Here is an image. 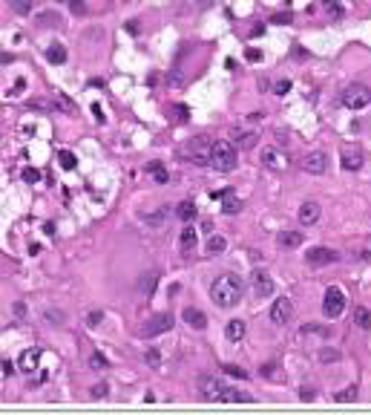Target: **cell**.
<instances>
[{
    "label": "cell",
    "mask_w": 371,
    "mask_h": 415,
    "mask_svg": "<svg viewBox=\"0 0 371 415\" xmlns=\"http://www.w3.org/2000/svg\"><path fill=\"white\" fill-rule=\"evenodd\" d=\"M70 9H72V15H84L86 12V3L84 0H70Z\"/></svg>",
    "instance_id": "obj_42"
},
{
    "label": "cell",
    "mask_w": 371,
    "mask_h": 415,
    "mask_svg": "<svg viewBox=\"0 0 371 415\" xmlns=\"http://www.w3.org/2000/svg\"><path fill=\"white\" fill-rule=\"evenodd\" d=\"M167 214H170V208L164 205V208H158V211H152V214H144V222H147V225H152V228H162L164 222H167Z\"/></svg>",
    "instance_id": "obj_19"
},
{
    "label": "cell",
    "mask_w": 371,
    "mask_h": 415,
    "mask_svg": "<svg viewBox=\"0 0 371 415\" xmlns=\"http://www.w3.org/2000/svg\"><path fill=\"white\" fill-rule=\"evenodd\" d=\"M354 398H357V386H348V389H342L340 395H336L340 403H348V401H354Z\"/></svg>",
    "instance_id": "obj_38"
},
{
    "label": "cell",
    "mask_w": 371,
    "mask_h": 415,
    "mask_svg": "<svg viewBox=\"0 0 371 415\" xmlns=\"http://www.w3.org/2000/svg\"><path fill=\"white\" fill-rule=\"evenodd\" d=\"M328 12H331V18H340V15H342V9H340L336 3H328Z\"/></svg>",
    "instance_id": "obj_52"
},
{
    "label": "cell",
    "mask_w": 371,
    "mask_h": 415,
    "mask_svg": "<svg viewBox=\"0 0 371 415\" xmlns=\"http://www.w3.org/2000/svg\"><path fill=\"white\" fill-rule=\"evenodd\" d=\"M55 3H64V0H55Z\"/></svg>",
    "instance_id": "obj_56"
},
{
    "label": "cell",
    "mask_w": 371,
    "mask_h": 415,
    "mask_svg": "<svg viewBox=\"0 0 371 415\" xmlns=\"http://www.w3.org/2000/svg\"><path fill=\"white\" fill-rule=\"evenodd\" d=\"M147 170H150L152 176H156V182H158V184H164V182H167V179H170V173L164 170V167H162V164H158V161H152V164H150V167H147Z\"/></svg>",
    "instance_id": "obj_31"
},
{
    "label": "cell",
    "mask_w": 371,
    "mask_h": 415,
    "mask_svg": "<svg viewBox=\"0 0 371 415\" xmlns=\"http://www.w3.org/2000/svg\"><path fill=\"white\" fill-rule=\"evenodd\" d=\"M276 242L282 245V248H300L302 245V234L300 231H282L276 237Z\"/></svg>",
    "instance_id": "obj_18"
},
{
    "label": "cell",
    "mask_w": 371,
    "mask_h": 415,
    "mask_svg": "<svg viewBox=\"0 0 371 415\" xmlns=\"http://www.w3.org/2000/svg\"><path fill=\"white\" fill-rule=\"evenodd\" d=\"M222 211H224V214H230V217L242 211V202L236 199V193H233L230 187H228V190H224V196H222Z\"/></svg>",
    "instance_id": "obj_17"
},
{
    "label": "cell",
    "mask_w": 371,
    "mask_h": 415,
    "mask_svg": "<svg viewBox=\"0 0 371 415\" xmlns=\"http://www.w3.org/2000/svg\"><path fill=\"white\" fill-rule=\"evenodd\" d=\"M290 317H294V303H290L288 297L274 300V306H270V323H276V326H285Z\"/></svg>",
    "instance_id": "obj_9"
},
{
    "label": "cell",
    "mask_w": 371,
    "mask_h": 415,
    "mask_svg": "<svg viewBox=\"0 0 371 415\" xmlns=\"http://www.w3.org/2000/svg\"><path fill=\"white\" fill-rule=\"evenodd\" d=\"M259 375L262 378H268V380H282V372H279V363H262V369H259Z\"/></svg>",
    "instance_id": "obj_26"
},
{
    "label": "cell",
    "mask_w": 371,
    "mask_h": 415,
    "mask_svg": "<svg viewBox=\"0 0 371 415\" xmlns=\"http://www.w3.org/2000/svg\"><path fill=\"white\" fill-rule=\"evenodd\" d=\"M127 29H130L132 35H138V21H130V23H127Z\"/></svg>",
    "instance_id": "obj_54"
},
{
    "label": "cell",
    "mask_w": 371,
    "mask_h": 415,
    "mask_svg": "<svg viewBox=\"0 0 371 415\" xmlns=\"http://www.w3.org/2000/svg\"><path fill=\"white\" fill-rule=\"evenodd\" d=\"M340 349H328V346H325V349H320V360H322V363H336V360H340Z\"/></svg>",
    "instance_id": "obj_33"
},
{
    "label": "cell",
    "mask_w": 371,
    "mask_h": 415,
    "mask_svg": "<svg viewBox=\"0 0 371 415\" xmlns=\"http://www.w3.org/2000/svg\"><path fill=\"white\" fill-rule=\"evenodd\" d=\"M288 90H290V81L288 78H279L276 84H274V92H276V95H285Z\"/></svg>",
    "instance_id": "obj_41"
},
{
    "label": "cell",
    "mask_w": 371,
    "mask_h": 415,
    "mask_svg": "<svg viewBox=\"0 0 371 415\" xmlns=\"http://www.w3.org/2000/svg\"><path fill=\"white\" fill-rule=\"evenodd\" d=\"M24 182H29V184L40 182V170H38V167H26V170H24Z\"/></svg>",
    "instance_id": "obj_39"
},
{
    "label": "cell",
    "mask_w": 371,
    "mask_h": 415,
    "mask_svg": "<svg viewBox=\"0 0 371 415\" xmlns=\"http://www.w3.org/2000/svg\"><path fill=\"white\" fill-rule=\"evenodd\" d=\"M58 23H60L58 12H40L38 15V26H58Z\"/></svg>",
    "instance_id": "obj_28"
},
{
    "label": "cell",
    "mask_w": 371,
    "mask_h": 415,
    "mask_svg": "<svg viewBox=\"0 0 371 415\" xmlns=\"http://www.w3.org/2000/svg\"><path fill=\"white\" fill-rule=\"evenodd\" d=\"M219 401H228V403H236V401H250V398H242L236 389H230V386H224V392H222Z\"/></svg>",
    "instance_id": "obj_34"
},
{
    "label": "cell",
    "mask_w": 371,
    "mask_h": 415,
    "mask_svg": "<svg viewBox=\"0 0 371 415\" xmlns=\"http://www.w3.org/2000/svg\"><path fill=\"white\" fill-rule=\"evenodd\" d=\"M342 104H346L348 110H362V107L371 104V90L366 84H351L342 92Z\"/></svg>",
    "instance_id": "obj_3"
},
{
    "label": "cell",
    "mask_w": 371,
    "mask_h": 415,
    "mask_svg": "<svg viewBox=\"0 0 371 415\" xmlns=\"http://www.w3.org/2000/svg\"><path fill=\"white\" fill-rule=\"evenodd\" d=\"M300 398H302V401H314V398H316V389H314V386H302Z\"/></svg>",
    "instance_id": "obj_45"
},
{
    "label": "cell",
    "mask_w": 371,
    "mask_h": 415,
    "mask_svg": "<svg viewBox=\"0 0 371 415\" xmlns=\"http://www.w3.org/2000/svg\"><path fill=\"white\" fill-rule=\"evenodd\" d=\"M322 311H325V317H331V320H336L342 311H346V294L340 291L336 286H331L328 291H325V297H322Z\"/></svg>",
    "instance_id": "obj_5"
},
{
    "label": "cell",
    "mask_w": 371,
    "mask_h": 415,
    "mask_svg": "<svg viewBox=\"0 0 371 415\" xmlns=\"http://www.w3.org/2000/svg\"><path fill=\"white\" fill-rule=\"evenodd\" d=\"M106 392H110L106 383H95V386H92V398H106Z\"/></svg>",
    "instance_id": "obj_47"
},
{
    "label": "cell",
    "mask_w": 371,
    "mask_h": 415,
    "mask_svg": "<svg viewBox=\"0 0 371 415\" xmlns=\"http://www.w3.org/2000/svg\"><path fill=\"white\" fill-rule=\"evenodd\" d=\"M182 317H184V323L190 326V329H196V332L208 329V314H204V311H198V309H193V306H187V309L182 311Z\"/></svg>",
    "instance_id": "obj_12"
},
{
    "label": "cell",
    "mask_w": 371,
    "mask_h": 415,
    "mask_svg": "<svg viewBox=\"0 0 371 415\" xmlns=\"http://www.w3.org/2000/svg\"><path fill=\"white\" fill-rule=\"evenodd\" d=\"M302 170L311 173V176H322L328 170V156H325L322 150H311L305 159H302Z\"/></svg>",
    "instance_id": "obj_8"
},
{
    "label": "cell",
    "mask_w": 371,
    "mask_h": 415,
    "mask_svg": "<svg viewBox=\"0 0 371 415\" xmlns=\"http://www.w3.org/2000/svg\"><path fill=\"white\" fill-rule=\"evenodd\" d=\"M262 164L268 170H285L288 167V156L276 147H262Z\"/></svg>",
    "instance_id": "obj_11"
},
{
    "label": "cell",
    "mask_w": 371,
    "mask_h": 415,
    "mask_svg": "<svg viewBox=\"0 0 371 415\" xmlns=\"http://www.w3.org/2000/svg\"><path fill=\"white\" fill-rule=\"evenodd\" d=\"M354 323H357L360 329H371V311L357 306V309H354Z\"/></svg>",
    "instance_id": "obj_27"
},
{
    "label": "cell",
    "mask_w": 371,
    "mask_h": 415,
    "mask_svg": "<svg viewBox=\"0 0 371 415\" xmlns=\"http://www.w3.org/2000/svg\"><path fill=\"white\" fill-rule=\"evenodd\" d=\"M90 369H98V372H101V369H106V357L101 355V352H95V355L90 357Z\"/></svg>",
    "instance_id": "obj_37"
},
{
    "label": "cell",
    "mask_w": 371,
    "mask_h": 415,
    "mask_svg": "<svg viewBox=\"0 0 371 415\" xmlns=\"http://www.w3.org/2000/svg\"><path fill=\"white\" fill-rule=\"evenodd\" d=\"M336 260H340V254H336L334 248H325V245H316V248H311V251L305 254V263L314 265V268H322V265H334Z\"/></svg>",
    "instance_id": "obj_7"
},
{
    "label": "cell",
    "mask_w": 371,
    "mask_h": 415,
    "mask_svg": "<svg viewBox=\"0 0 371 415\" xmlns=\"http://www.w3.org/2000/svg\"><path fill=\"white\" fill-rule=\"evenodd\" d=\"M233 141H236V144H239L242 150H250V147L256 144V133H239V136L233 138Z\"/></svg>",
    "instance_id": "obj_30"
},
{
    "label": "cell",
    "mask_w": 371,
    "mask_h": 415,
    "mask_svg": "<svg viewBox=\"0 0 371 415\" xmlns=\"http://www.w3.org/2000/svg\"><path fill=\"white\" fill-rule=\"evenodd\" d=\"M320 214H322V211H320V205H316V202H305V205L300 208V214H296V217H300V225H305V228H308V225H314V222L320 219Z\"/></svg>",
    "instance_id": "obj_13"
},
{
    "label": "cell",
    "mask_w": 371,
    "mask_h": 415,
    "mask_svg": "<svg viewBox=\"0 0 371 415\" xmlns=\"http://www.w3.org/2000/svg\"><path fill=\"white\" fill-rule=\"evenodd\" d=\"M26 314V306L24 303H14V317H24Z\"/></svg>",
    "instance_id": "obj_53"
},
{
    "label": "cell",
    "mask_w": 371,
    "mask_h": 415,
    "mask_svg": "<svg viewBox=\"0 0 371 415\" xmlns=\"http://www.w3.org/2000/svg\"><path fill=\"white\" fill-rule=\"evenodd\" d=\"M92 115H95V121H98V124H104V121H106L104 110H101V107H98V104H92Z\"/></svg>",
    "instance_id": "obj_49"
},
{
    "label": "cell",
    "mask_w": 371,
    "mask_h": 415,
    "mask_svg": "<svg viewBox=\"0 0 371 415\" xmlns=\"http://www.w3.org/2000/svg\"><path fill=\"white\" fill-rule=\"evenodd\" d=\"M236 161H239V156H236V147H233L230 141H216L210 147V164L216 170L230 173V170H236Z\"/></svg>",
    "instance_id": "obj_2"
},
{
    "label": "cell",
    "mask_w": 371,
    "mask_h": 415,
    "mask_svg": "<svg viewBox=\"0 0 371 415\" xmlns=\"http://www.w3.org/2000/svg\"><path fill=\"white\" fill-rule=\"evenodd\" d=\"M340 161H342L346 170H360L362 161H366V156H362V150H360L357 144H346L342 153H340Z\"/></svg>",
    "instance_id": "obj_10"
},
{
    "label": "cell",
    "mask_w": 371,
    "mask_h": 415,
    "mask_svg": "<svg viewBox=\"0 0 371 415\" xmlns=\"http://www.w3.org/2000/svg\"><path fill=\"white\" fill-rule=\"evenodd\" d=\"M52 104H55L58 110H64V113H75V110H78V107H75V104L64 95V92H55V101H52Z\"/></svg>",
    "instance_id": "obj_29"
},
{
    "label": "cell",
    "mask_w": 371,
    "mask_h": 415,
    "mask_svg": "<svg viewBox=\"0 0 371 415\" xmlns=\"http://www.w3.org/2000/svg\"><path fill=\"white\" fill-rule=\"evenodd\" d=\"M44 320L52 323V326H64V323H66V311H64V309H52V306H49V309H44Z\"/></svg>",
    "instance_id": "obj_24"
},
{
    "label": "cell",
    "mask_w": 371,
    "mask_h": 415,
    "mask_svg": "<svg viewBox=\"0 0 371 415\" xmlns=\"http://www.w3.org/2000/svg\"><path fill=\"white\" fill-rule=\"evenodd\" d=\"M0 369H3V378H9V375H14V363L9 360V357H3V363H0Z\"/></svg>",
    "instance_id": "obj_48"
},
{
    "label": "cell",
    "mask_w": 371,
    "mask_h": 415,
    "mask_svg": "<svg viewBox=\"0 0 371 415\" xmlns=\"http://www.w3.org/2000/svg\"><path fill=\"white\" fill-rule=\"evenodd\" d=\"M224 248H228V240H224V237H219V234H213V237H210V240H208V245H204V251H208L210 257H216V254H222V251H224Z\"/></svg>",
    "instance_id": "obj_23"
},
{
    "label": "cell",
    "mask_w": 371,
    "mask_h": 415,
    "mask_svg": "<svg viewBox=\"0 0 371 415\" xmlns=\"http://www.w3.org/2000/svg\"><path fill=\"white\" fill-rule=\"evenodd\" d=\"M178 248H182V254H190L193 248H196V228H193V225H187V228L178 234Z\"/></svg>",
    "instance_id": "obj_16"
},
{
    "label": "cell",
    "mask_w": 371,
    "mask_h": 415,
    "mask_svg": "<svg viewBox=\"0 0 371 415\" xmlns=\"http://www.w3.org/2000/svg\"><path fill=\"white\" fill-rule=\"evenodd\" d=\"M12 6H14L18 15H29V12H32V0H14Z\"/></svg>",
    "instance_id": "obj_40"
},
{
    "label": "cell",
    "mask_w": 371,
    "mask_h": 415,
    "mask_svg": "<svg viewBox=\"0 0 371 415\" xmlns=\"http://www.w3.org/2000/svg\"><path fill=\"white\" fill-rule=\"evenodd\" d=\"M144 360H147V366H150V369H162V352H158V349H147Z\"/></svg>",
    "instance_id": "obj_32"
},
{
    "label": "cell",
    "mask_w": 371,
    "mask_h": 415,
    "mask_svg": "<svg viewBox=\"0 0 371 415\" xmlns=\"http://www.w3.org/2000/svg\"><path fill=\"white\" fill-rule=\"evenodd\" d=\"M248 118H250V121H262V118H265V113H250Z\"/></svg>",
    "instance_id": "obj_55"
},
{
    "label": "cell",
    "mask_w": 371,
    "mask_h": 415,
    "mask_svg": "<svg viewBox=\"0 0 371 415\" xmlns=\"http://www.w3.org/2000/svg\"><path fill=\"white\" fill-rule=\"evenodd\" d=\"M196 389H198V395H202L204 401H219L222 392H224V386H222V380L216 378V375H198V378H196Z\"/></svg>",
    "instance_id": "obj_6"
},
{
    "label": "cell",
    "mask_w": 371,
    "mask_h": 415,
    "mask_svg": "<svg viewBox=\"0 0 371 415\" xmlns=\"http://www.w3.org/2000/svg\"><path fill=\"white\" fill-rule=\"evenodd\" d=\"M156 286H158V271H144L138 280V294L150 297L152 291H156Z\"/></svg>",
    "instance_id": "obj_15"
},
{
    "label": "cell",
    "mask_w": 371,
    "mask_h": 415,
    "mask_svg": "<svg viewBox=\"0 0 371 415\" xmlns=\"http://www.w3.org/2000/svg\"><path fill=\"white\" fill-rule=\"evenodd\" d=\"M210 297L219 309H233L239 300L244 297V280L236 274H222L216 277V283L210 286Z\"/></svg>",
    "instance_id": "obj_1"
},
{
    "label": "cell",
    "mask_w": 371,
    "mask_h": 415,
    "mask_svg": "<svg viewBox=\"0 0 371 415\" xmlns=\"http://www.w3.org/2000/svg\"><path fill=\"white\" fill-rule=\"evenodd\" d=\"M46 61L49 64H66V49H64V44H52L46 49Z\"/></svg>",
    "instance_id": "obj_22"
},
{
    "label": "cell",
    "mask_w": 371,
    "mask_h": 415,
    "mask_svg": "<svg viewBox=\"0 0 371 415\" xmlns=\"http://www.w3.org/2000/svg\"><path fill=\"white\" fill-rule=\"evenodd\" d=\"M38 360H40V349H26L24 355H20V369L24 372H32V369H38Z\"/></svg>",
    "instance_id": "obj_20"
},
{
    "label": "cell",
    "mask_w": 371,
    "mask_h": 415,
    "mask_svg": "<svg viewBox=\"0 0 371 415\" xmlns=\"http://www.w3.org/2000/svg\"><path fill=\"white\" fill-rule=\"evenodd\" d=\"M254 294L259 300H265V297H270L274 294V280L268 274H256L254 277Z\"/></svg>",
    "instance_id": "obj_14"
},
{
    "label": "cell",
    "mask_w": 371,
    "mask_h": 415,
    "mask_svg": "<svg viewBox=\"0 0 371 415\" xmlns=\"http://www.w3.org/2000/svg\"><path fill=\"white\" fill-rule=\"evenodd\" d=\"M244 58H248L250 64H256V61H262V52H259V49H248V52H244Z\"/></svg>",
    "instance_id": "obj_50"
},
{
    "label": "cell",
    "mask_w": 371,
    "mask_h": 415,
    "mask_svg": "<svg viewBox=\"0 0 371 415\" xmlns=\"http://www.w3.org/2000/svg\"><path fill=\"white\" fill-rule=\"evenodd\" d=\"M176 217L182 219V222H190V219L196 217V205H193L190 199H187V202H182V205L176 208Z\"/></svg>",
    "instance_id": "obj_25"
},
{
    "label": "cell",
    "mask_w": 371,
    "mask_h": 415,
    "mask_svg": "<svg viewBox=\"0 0 371 415\" xmlns=\"http://www.w3.org/2000/svg\"><path fill=\"white\" fill-rule=\"evenodd\" d=\"M60 167H64V170H72V167H75V156H72L70 150H60Z\"/></svg>",
    "instance_id": "obj_35"
},
{
    "label": "cell",
    "mask_w": 371,
    "mask_h": 415,
    "mask_svg": "<svg viewBox=\"0 0 371 415\" xmlns=\"http://www.w3.org/2000/svg\"><path fill=\"white\" fill-rule=\"evenodd\" d=\"M224 334H228V340L239 343V340L244 337V320H230L228 326H224Z\"/></svg>",
    "instance_id": "obj_21"
},
{
    "label": "cell",
    "mask_w": 371,
    "mask_h": 415,
    "mask_svg": "<svg viewBox=\"0 0 371 415\" xmlns=\"http://www.w3.org/2000/svg\"><path fill=\"white\" fill-rule=\"evenodd\" d=\"M302 334H320V337H328V329H320V326H305Z\"/></svg>",
    "instance_id": "obj_46"
},
{
    "label": "cell",
    "mask_w": 371,
    "mask_h": 415,
    "mask_svg": "<svg viewBox=\"0 0 371 415\" xmlns=\"http://www.w3.org/2000/svg\"><path fill=\"white\" fill-rule=\"evenodd\" d=\"M224 372H228V375H230V378H248V372H244V369H239V366H224Z\"/></svg>",
    "instance_id": "obj_44"
},
{
    "label": "cell",
    "mask_w": 371,
    "mask_h": 415,
    "mask_svg": "<svg viewBox=\"0 0 371 415\" xmlns=\"http://www.w3.org/2000/svg\"><path fill=\"white\" fill-rule=\"evenodd\" d=\"M290 21H294L290 12H285V15H274V18H270V23H279V26H285V23H290Z\"/></svg>",
    "instance_id": "obj_43"
},
{
    "label": "cell",
    "mask_w": 371,
    "mask_h": 415,
    "mask_svg": "<svg viewBox=\"0 0 371 415\" xmlns=\"http://www.w3.org/2000/svg\"><path fill=\"white\" fill-rule=\"evenodd\" d=\"M173 329V314H167V311H158V314H152L150 320L141 326V337H158V334L170 332Z\"/></svg>",
    "instance_id": "obj_4"
},
{
    "label": "cell",
    "mask_w": 371,
    "mask_h": 415,
    "mask_svg": "<svg viewBox=\"0 0 371 415\" xmlns=\"http://www.w3.org/2000/svg\"><path fill=\"white\" fill-rule=\"evenodd\" d=\"M173 113L178 115V118H182V121H184V118H187V113H190V110H187L184 104H176V107H173Z\"/></svg>",
    "instance_id": "obj_51"
},
{
    "label": "cell",
    "mask_w": 371,
    "mask_h": 415,
    "mask_svg": "<svg viewBox=\"0 0 371 415\" xmlns=\"http://www.w3.org/2000/svg\"><path fill=\"white\" fill-rule=\"evenodd\" d=\"M101 320H104V311H101V309H92L90 314H86V326H90V329H95Z\"/></svg>",
    "instance_id": "obj_36"
}]
</instances>
